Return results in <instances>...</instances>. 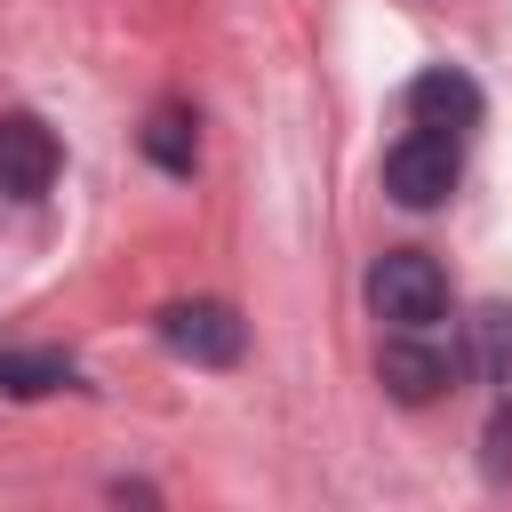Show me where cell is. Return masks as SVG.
Instances as JSON below:
<instances>
[{
    "label": "cell",
    "instance_id": "2",
    "mask_svg": "<svg viewBox=\"0 0 512 512\" xmlns=\"http://www.w3.org/2000/svg\"><path fill=\"white\" fill-rule=\"evenodd\" d=\"M456 176H464V152H456V136H440V128H408V136L384 152V192H392L400 208H440V200L456 192Z\"/></svg>",
    "mask_w": 512,
    "mask_h": 512
},
{
    "label": "cell",
    "instance_id": "7",
    "mask_svg": "<svg viewBox=\"0 0 512 512\" xmlns=\"http://www.w3.org/2000/svg\"><path fill=\"white\" fill-rule=\"evenodd\" d=\"M136 144H144V160H152V168L192 176V160H200V120H192V104H152V112H144V128H136Z\"/></svg>",
    "mask_w": 512,
    "mask_h": 512
},
{
    "label": "cell",
    "instance_id": "1",
    "mask_svg": "<svg viewBox=\"0 0 512 512\" xmlns=\"http://www.w3.org/2000/svg\"><path fill=\"white\" fill-rule=\"evenodd\" d=\"M368 304H376V320H392V328H432V320H448V272H440V256H424V248H384V256L368 264Z\"/></svg>",
    "mask_w": 512,
    "mask_h": 512
},
{
    "label": "cell",
    "instance_id": "4",
    "mask_svg": "<svg viewBox=\"0 0 512 512\" xmlns=\"http://www.w3.org/2000/svg\"><path fill=\"white\" fill-rule=\"evenodd\" d=\"M56 168H64L56 128H48V120H32V112H0V192L40 200V192L56 184Z\"/></svg>",
    "mask_w": 512,
    "mask_h": 512
},
{
    "label": "cell",
    "instance_id": "9",
    "mask_svg": "<svg viewBox=\"0 0 512 512\" xmlns=\"http://www.w3.org/2000/svg\"><path fill=\"white\" fill-rule=\"evenodd\" d=\"M64 384H72V360H64V352L0 344V392H8V400H40V392H64Z\"/></svg>",
    "mask_w": 512,
    "mask_h": 512
},
{
    "label": "cell",
    "instance_id": "5",
    "mask_svg": "<svg viewBox=\"0 0 512 512\" xmlns=\"http://www.w3.org/2000/svg\"><path fill=\"white\" fill-rule=\"evenodd\" d=\"M376 376H384V392H392L400 408H424V400H440V392H448L456 360H448V352H432V344H424V328H400V336H384Z\"/></svg>",
    "mask_w": 512,
    "mask_h": 512
},
{
    "label": "cell",
    "instance_id": "8",
    "mask_svg": "<svg viewBox=\"0 0 512 512\" xmlns=\"http://www.w3.org/2000/svg\"><path fill=\"white\" fill-rule=\"evenodd\" d=\"M464 344H472V368H480V384L512 392V304H480V312L464 320Z\"/></svg>",
    "mask_w": 512,
    "mask_h": 512
},
{
    "label": "cell",
    "instance_id": "6",
    "mask_svg": "<svg viewBox=\"0 0 512 512\" xmlns=\"http://www.w3.org/2000/svg\"><path fill=\"white\" fill-rule=\"evenodd\" d=\"M408 120H416V128H440V136L472 128V120H480V80L456 72V64L416 72V80H408Z\"/></svg>",
    "mask_w": 512,
    "mask_h": 512
},
{
    "label": "cell",
    "instance_id": "10",
    "mask_svg": "<svg viewBox=\"0 0 512 512\" xmlns=\"http://www.w3.org/2000/svg\"><path fill=\"white\" fill-rule=\"evenodd\" d=\"M488 472H496V480H512V408L488 424Z\"/></svg>",
    "mask_w": 512,
    "mask_h": 512
},
{
    "label": "cell",
    "instance_id": "3",
    "mask_svg": "<svg viewBox=\"0 0 512 512\" xmlns=\"http://www.w3.org/2000/svg\"><path fill=\"white\" fill-rule=\"evenodd\" d=\"M160 344L184 352V360H200V368H232V360L248 352V328H240L232 304L192 296V304H168V312H160Z\"/></svg>",
    "mask_w": 512,
    "mask_h": 512
}]
</instances>
